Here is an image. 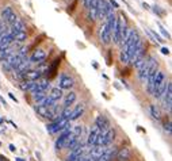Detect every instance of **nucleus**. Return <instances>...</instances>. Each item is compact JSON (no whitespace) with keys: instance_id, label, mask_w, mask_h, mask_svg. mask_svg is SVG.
<instances>
[{"instance_id":"19","label":"nucleus","mask_w":172,"mask_h":161,"mask_svg":"<svg viewBox=\"0 0 172 161\" xmlns=\"http://www.w3.org/2000/svg\"><path fill=\"white\" fill-rule=\"evenodd\" d=\"M62 97H64V99H62V106H64V107H70V106L76 102V97H77V95H76V92L69 91L67 95H65V96H62Z\"/></svg>"},{"instance_id":"35","label":"nucleus","mask_w":172,"mask_h":161,"mask_svg":"<svg viewBox=\"0 0 172 161\" xmlns=\"http://www.w3.org/2000/svg\"><path fill=\"white\" fill-rule=\"evenodd\" d=\"M8 148H10V150H11V152H16V148H15V146H14V145H12V144L10 145Z\"/></svg>"},{"instance_id":"13","label":"nucleus","mask_w":172,"mask_h":161,"mask_svg":"<svg viewBox=\"0 0 172 161\" xmlns=\"http://www.w3.org/2000/svg\"><path fill=\"white\" fill-rule=\"evenodd\" d=\"M47 57V52L45 49H41V47H38V49H34L31 53V56H30V62H42L45 61Z\"/></svg>"},{"instance_id":"18","label":"nucleus","mask_w":172,"mask_h":161,"mask_svg":"<svg viewBox=\"0 0 172 161\" xmlns=\"http://www.w3.org/2000/svg\"><path fill=\"white\" fill-rule=\"evenodd\" d=\"M62 96H64L62 89H60L59 87L52 88V89H50V94L47 95V97L50 99V102H53V103H57L60 99H62Z\"/></svg>"},{"instance_id":"11","label":"nucleus","mask_w":172,"mask_h":161,"mask_svg":"<svg viewBox=\"0 0 172 161\" xmlns=\"http://www.w3.org/2000/svg\"><path fill=\"white\" fill-rule=\"evenodd\" d=\"M99 39H100V42H102L103 45H108L111 41H113V38H111V31L107 27L106 22L100 26V29H99Z\"/></svg>"},{"instance_id":"5","label":"nucleus","mask_w":172,"mask_h":161,"mask_svg":"<svg viewBox=\"0 0 172 161\" xmlns=\"http://www.w3.org/2000/svg\"><path fill=\"white\" fill-rule=\"evenodd\" d=\"M19 75H21L22 80H24V81H30V83H35L39 79H42L41 70H37V69L24 70V72H22V73H19Z\"/></svg>"},{"instance_id":"27","label":"nucleus","mask_w":172,"mask_h":161,"mask_svg":"<svg viewBox=\"0 0 172 161\" xmlns=\"http://www.w3.org/2000/svg\"><path fill=\"white\" fill-rule=\"evenodd\" d=\"M119 60H121V62H122L123 65H128V64H130V58H129L128 53L125 52V49H122V50H121V53H119Z\"/></svg>"},{"instance_id":"17","label":"nucleus","mask_w":172,"mask_h":161,"mask_svg":"<svg viewBox=\"0 0 172 161\" xmlns=\"http://www.w3.org/2000/svg\"><path fill=\"white\" fill-rule=\"evenodd\" d=\"M115 153H117V148H106V152L103 153L100 157H98L95 161H111L115 158Z\"/></svg>"},{"instance_id":"10","label":"nucleus","mask_w":172,"mask_h":161,"mask_svg":"<svg viewBox=\"0 0 172 161\" xmlns=\"http://www.w3.org/2000/svg\"><path fill=\"white\" fill-rule=\"evenodd\" d=\"M160 99H163L164 109L168 110V111H171V106H172V84H171V81H168L165 92H164V95L160 97Z\"/></svg>"},{"instance_id":"3","label":"nucleus","mask_w":172,"mask_h":161,"mask_svg":"<svg viewBox=\"0 0 172 161\" xmlns=\"http://www.w3.org/2000/svg\"><path fill=\"white\" fill-rule=\"evenodd\" d=\"M70 127V122L68 119H64V118H59L57 120H53L52 123H49L46 126V130L47 133L50 134H54V133H59V131H62L65 129H69Z\"/></svg>"},{"instance_id":"6","label":"nucleus","mask_w":172,"mask_h":161,"mask_svg":"<svg viewBox=\"0 0 172 161\" xmlns=\"http://www.w3.org/2000/svg\"><path fill=\"white\" fill-rule=\"evenodd\" d=\"M1 19H3L8 26H11V24H14L15 21L18 19V15L15 14V11L11 8V7H4V8L1 10Z\"/></svg>"},{"instance_id":"28","label":"nucleus","mask_w":172,"mask_h":161,"mask_svg":"<svg viewBox=\"0 0 172 161\" xmlns=\"http://www.w3.org/2000/svg\"><path fill=\"white\" fill-rule=\"evenodd\" d=\"M33 83L30 81H24V80H22L21 84H19V88H21L22 91H30V88H31Z\"/></svg>"},{"instance_id":"7","label":"nucleus","mask_w":172,"mask_h":161,"mask_svg":"<svg viewBox=\"0 0 172 161\" xmlns=\"http://www.w3.org/2000/svg\"><path fill=\"white\" fill-rule=\"evenodd\" d=\"M50 87L49 84V79H39L38 81L33 83L31 88H30V92L35 94V92H46V89Z\"/></svg>"},{"instance_id":"14","label":"nucleus","mask_w":172,"mask_h":161,"mask_svg":"<svg viewBox=\"0 0 172 161\" xmlns=\"http://www.w3.org/2000/svg\"><path fill=\"white\" fill-rule=\"evenodd\" d=\"M99 134H100L99 129L93 125V126L91 127L90 133H88V138H87L88 146H95V145H96V141H98V138H99Z\"/></svg>"},{"instance_id":"22","label":"nucleus","mask_w":172,"mask_h":161,"mask_svg":"<svg viewBox=\"0 0 172 161\" xmlns=\"http://www.w3.org/2000/svg\"><path fill=\"white\" fill-rule=\"evenodd\" d=\"M10 29L14 30V31H26V23H24L22 19L18 18L16 21H15V23L10 26Z\"/></svg>"},{"instance_id":"9","label":"nucleus","mask_w":172,"mask_h":161,"mask_svg":"<svg viewBox=\"0 0 172 161\" xmlns=\"http://www.w3.org/2000/svg\"><path fill=\"white\" fill-rule=\"evenodd\" d=\"M73 85H75V80H73L72 76H69V75L67 73H62L61 76H60V81H59V88L60 89H72Z\"/></svg>"},{"instance_id":"20","label":"nucleus","mask_w":172,"mask_h":161,"mask_svg":"<svg viewBox=\"0 0 172 161\" xmlns=\"http://www.w3.org/2000/svg\"><path fill=\"white\" fill-rule=\"evenodd\" d=\"M83 112H84V104H77L75 109H73L72 114H70V117L68 118V120H69V122H72V120H76L77 118L82 117Z\"/></svg>"},{"instance_id":"21","label":"nucleus","mask_w":172,"mask_h":161,"mask_svg":"<svg viewBox=\"0 0 172 161\" xmlns=\"http://www.w3.org/2000/svg\"><path fill=\"white\" fill-rule=\"evenodd\" d=\"M35 111H37V114L39 115V117H42V118H49V119H50V112H49V109H47L46 106H44V104H37V106H35Z\"/></svg>"},{"instance_id":"25","label":"nucleus","mask_w":172,"mask_h":161,"mask_svg":"<svg viewBox=\"0 0 172 161\" xmlns=\"http://www.w3.org/2000/svg\"><path fill=\"white\" fill-rule=\"evenodd\" d=\"M167 85H168V81H164L163 84H161L160 87H159L157 89H156V91H155V94L152 95V96H153V97H156V99H160V97L164 95V92H165V89H167Z\"/></svg>"},{"instance_id":"30","label":"nucleus","mask_w":172,"mask_h":161,"mask_svg":"<svg viewBox=\"0 0 172 161\" xmlns=\"http://www.w3.org/2000/svg\"><path fill=\"white\" fill-rule=\"evenodd\" d=\"M164 131H167L168 134H171V120L164 123Z\"/></svg>"},{"instance_id":"2","label":"nucleus","mask_w":172,"mask_h":161,"mask_svg":"<svg viewBox=\"0 0 172 161\" xmlns=\"http://www.w3.org/2000/svg\"><path fill=\"white\" fill-rule=\"evenodd\" d=\"M115 137H117V130L114 129V127L108 129L107 131H105V133H100L99 138H98V141H96V146H103V148L110 146L114 141H115Z\"/></svg>"},{"instance_id":"36","label":"nucleus","mask_w":172,"mask_h":161,"mask_svg":"<svg viewBox=\"0 0 172 161\" xmlns=\"http://www.w3.org/2000/svg\"><path fill=\"white\" fill-rule=\"evenodd\" d=\"M8 95H10V97H11V99H12V100H14V102H15V103H18V99H16V97H15V96H14V95H12V94H8Z\"/></svg>"},{"instance_id":"32","label":"nucleus","mask_w":172,"mask_h":161,"mask_svg":"<svg viewBox=\"0 0 172 161\" xmlns=\"http://www.w3.org/2000/svg\"><path fill=\"white\" fill-rule=\"evenodd\" d=\"M108 3H110L111 6H114V8H119V6H118V3L115 0H108Z\"/></svg>"},{"instance_id":"37","label":"nucleus","mask_w":172,"mask_h":161,"mask_svg":"<svg viewBox=\"0 0 172 161\" xmlns=\"http://www.w3.org/2000/svg\"><path fill=\"white\" fill-rule=\"evenodd\" d=\"M15 160H16V161H24V160H23V158H21V157H18V158H15Z\"/></svg>"},{"instance_id":"8","label":"nucleus","mask_w":172,"mask_h":161,"mask_svg":"<svg viewBox=\"0 0 172 161\" xmlns=\"http://www.w3.org/2000/svg\"><path fill=\"white\" fill-rule=\"evenodd\" d=\"M95 126L99 129L100 133H105V131H107L108 129H111V122L106 115H99V117H96V119H95Z\"/></svg>"},{"instance_id":"1","label":"nucleus","mask_w":172,"mask_h":161,"mask_svg":"<svg viewBox=\"0 0 172 161\" xmlns=\"http://www.w3.org/2000/svg\"><path fill=\"white\" fill-rule=\"evenodd\" d=\"M164 81H167V77H165V73L163 70H157L156 73L150 75L148 77V81H146V88H148V92L149 95H153L155 91L163 84Z\"/></svg>"},{"instance_id":"38","label":"nucleus","mask_w":172,"mask_h":161,"mask_svg":"<svg viewBox=\"0 0 172 161\" xmlns=\"http://www.w3.org/2000/svg\"><path fill=\"white\" fill-rule=\"evenodd\" d=\"M0 35H1V34H0Z\"/></svg>"},{"instance_id":"16","label":"nucleus","mask_w":172,"mask_h":161,"mask_svg":"<svg viewBox=\"0 0 172 161\" xmlns=\"http://www.w3.org/2000/svg\"><path fill=\"white\" fill-rule=\"evenodd\" d=\"M10 37L12 38L14 42H19V44H23V42L27 41L26 31H14V30L10 29Z\"/></svg>"},{"instance_id":"31","label":"nucleus","mask_w":172,"mask_h":161,"mask_svg":"<svg viewBox=\"0 0 172 161\" xmlns=\"http://www.w3.org/2000/svg\"><path fill=\"white\" fill-rule=\"evenodd\" d=\"M153 11H155V14H159L160 16H163V15L165 14L164 11H161V7H159V6H155V7H153Z\"/></svg>"},{"instance_id":"29","label":"nucleus","mask_w":172,"mask_h":161,"mask_svg":"<svg viewBox=\"0 0 172 161\" xmlns=\"http://www.w3.org/2000/svg\"><path fill=\"white\" fill-rule=\"evenodd\" d=\"M157 26H159V29H160V32H161V34H163L164 37H165V38L171 39V35H169V32L167 31V29H165V27H164L163 24H160V23H157Z\"/></svg>"},{"instance_id":"15","label":"nucleus","mask_w":172,"mask_h":161,"mask_svg":"<svg viewBox=\"0 0 172 161\" xmlns=\"http://www.w3.org/2000/svg\"><path fill=\"white\" fill-rule=\"evenodd\" d=\"M131 157V150L128 146H122L117 150L115 153V160L117 161H129V158Z\"/></svg>"},{"instance_id":"34","label":"nucleus","mask_w":172,"mask_h":161,"mask_svg":"<svg viewBox=\"0 0 172 161\" xmlns=\"http://www.w3.org/2000/svg\"><path fill=\"white\" fill-rule=\"evenodd\" d=\"M142 7H144L145 10H150V6H149L148 3H145V1H142Z\"/></svg>"},{"instance_id":"26","label":"nucleus","mask_w":172,"mask_h":161,"mask_svg":"<svg viewBox=\"0 0 172 161\" xmlns=\"http://www.w3.org/2000/svg\"><path fill=\"white\" fill-rule=\"evenodd\" d=\"M46 96H47L46 92H35V94H33V99H34V102L37 103V104H41V103L46 99Z\"/></svg>"},{"instance_id":"12","label":"nucleus","mask_w":172,"mask_h":161,"mask_svg":"<svg viewBox=\"0 0 172 161\" xmlns=\"http://www.w3.org/2000/svg\"><path fill=\"white\" fill-rule=\"evenodd\" d=\"M84 154H87V148H85L84 145L80 144L77 148L70 150V154H69V157H68V161H79Z\"/></svg>"},{"instance_id":"33","label":"nucleus","mask_w":172,"mask_h":161,"mask_svg":"<svg viewBox=\"0 0 172 161\" xmlns=\"http://www.w3.org/2000/svg\"><path fill=\"white\" fill-rule=\"evenodd\" d=\"M161 53H163V54H165V56H168V54H169V49H168V47H161Z\"/></svg>"},{"instance_id":"4","label":"nucleus","mask_w":172,"mask_h":161,"mask_svg":"<svg viewBox=\"0 0 172 161\" xmlns=\"http://www.w3.org/2000/svg\"><path fill=\"white\" fill-rule=\"evenodd\" d=\"M73 138H75V135L72 134V131H70L69 129L62 130L61 134H60V137L57 138V141H56V149L57 150L65 149V148L68 146V144H69Z\"/></svg>"},{"instance_id":"23","label":"nucleus","mask_w":172,"mask_h":161,"mask_svg":"<svg viewBox=\"0 0 172 161\" xmlns=\"http://www.w3.org/2000/svg\"><path fill=\"white\" fill-rule=\"evenodd\" d=\"M149 112H150V117L155 120L161 119V112H160V110H159V107L156 104H149Z\"/></svg>"},{"instance_id":"24","label":"nucleus","mask_w":172,"mask_h":161,"mask_svg":"<svg viewBox=\"0 0 172 161\" xmlns=\"http://www.w3.org/2000/svg\"><path fill=\"white\" fill-rule=\"evenodd\" d=\"M59 65H60V58H56L54 61L52 62V65L49 66V79H52V77H54V76H56Z\"/></svg>"}]
</instances>
